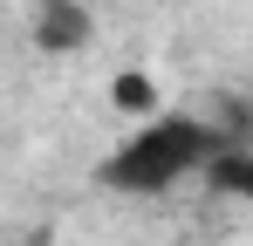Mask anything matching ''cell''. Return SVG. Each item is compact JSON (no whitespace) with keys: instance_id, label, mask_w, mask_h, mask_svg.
Masks as SVG:
<instances>
[{"instance_id":"cell-1","label":"cell","mask_w":253,"mask_h":246,"mask_svg":"<svg viewBox=\"0 0 253 246\" xmlns=\"http://www.w3.org/2000/svg\"><path fill=\"white\" fill-rule=\"evenodd\" d=\"M199 158H206V130H199V123H185V117H144V137L110 164V178L158 192V185H171V178L199 171Z\"/></svg>"},{"instance_id":"cell-2","label":"cell","mask_w":253,"mask_h":246,"mask_svg":"<svg viewBox=\"0 0 253 246\" xmlns=\"http://www.w3.org/2000/svg\"><path fill=\"white\" fill-rule=\"evenodd\" d=\"M110 103H117V117L144 123V117H158V103H165V89H158V76H144V69H124V76L110 82Z\"/></svg>"},{"instance_id":"cell-3","label":"cell","mask_w":253,"mask_h":246,"mask_svg":"<svg viewBox=\"0 0 253 246\" xmlns=\"http://www.w3.org/2000/svg\"><path fill=\"white\" fill-rule=\"evenodd\" d=\"M42 41H48V48H76V41H89V14L76 7V0H48V7H42Z\"/></svg>"}]
</instances>
